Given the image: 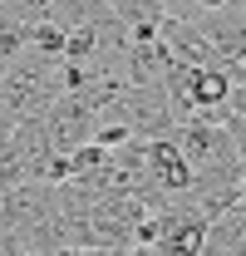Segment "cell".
<instances>
[]
</instances>
